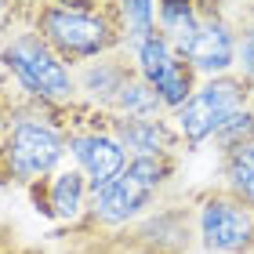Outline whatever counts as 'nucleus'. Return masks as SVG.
Returning <instances> with one entry per match:
<instances>
[{
    "mask_svg": "<svg viewBox=\"0 0 254 254\" xmlns=\"http://www.w3.org/2000/svg\"><path fill=\"white\" fill-rule=\"evenodd\" d=\"M80 106V102H76ZM76 106H48L15 87L11 120L0 142V189H29L65 160V131Z\"/></svg>",
    "mask_w": 254,
    "mask_h": 254,
    "instance_id": "nucleus-1",
    "label": "nucleus"
},
{
    "mask_svg": "<svg viewBox=\"0 0 254 254\" xmlns=\"http://www.w3.org/2000/svg\"><path fill=\"white\" fill-rule=\"evenodd\" d=\"M0 65H4V73L11 76V84L22 95H29L37 102H48V106H76V102H84L76 91V73L51 51V44L33 26L4 29V37H0Z\"/></svg>",
    "mask_w": 254,
    "mask_h": 254,
    "instance_id": "nucleus-2",
    "label": "nucleus"
},
{
    "mask_svg": "<svg viewBox=\"0 0 254 254\" xmlns=\"http://www.w3.org/2000/svg\"><path fill=\"white\" fill-rule=\"evenodd\" d=\"M29 26L51 44V51L69 69H80L84 62H95L102 55L127 48L124 26L109 4H102L98 11H65V7L40 4Z\"/></svg>",
    "mask_w": 254,
    "mask_h": 254,
    "instance_id": "nucleus-3",
    "label": "nucleus"
},
{
    "mask_svg": "<svg viewBox=\"0 0 254 254\" xmlns=\"http://www.w3.org/2000/svg\"><path fill=\"white\" fill-rule=\"evenodd\" d=\"M254 106V87L240 73H222V76H207L200 80V87L192 91V98L182 109L171 113V124L182 134L186 153L200 149L203 142H211L214 131L225 120H233L236 113H244Z\"/></svg>",
    "mask_w": 254,
    "mask_h": 254,
    "instance_id": "nucleus-4",
    "label": "nucleus"
},
{
    "mask_svg": "<svg viewBox=\"0 0 254 254\" xmlns=\"http://www.w3.org/2000/svg\"><path fill=\"white\" fill-rule=\"evenodd\" d=\"M196 244L203 254H254V211L229 189L211 186L192 196Z\"/></svg>",
    "mask_w": 254,
    "mask_h": 254,
    "instance_id": "nucleus-5",
    "label": "nucleus"
},
{
    "mask_svg": "<svg viewBox=\"0 0 254 254\" xmlns=\"http://www.w3.org/2000/svg\"><path fill=\"white\" fill-rule=\"evenodd\" d=\"M156 196L160 192H149L145 186H138L134 178H127L124 171L117 178H109L106 186L91 189V200H87V211L80 214V222H73L59 233L62 240H91V236H109L117 229L138 222L142 214H149L156 207Z\"/></svg>",
    "mask_w": 254,
    "mask_h": 254,
    "instance_id": "nucleus-6",
    "label": "nucleus"
},
{
    "mask_svg": "<svg viewBox=\"0 0 254 254\" xmlns=\"http://www.w3.org/2000/svg\"><path fill=\"white\" fill-rule=\"evenodd\" d=\"M65 156H73V167L84 171L91 189L106 186L127 167L124 145L106 131V109H95L87 102H80L73 109V120L65 131Z\"/></svg>",
    "mask_w": 254,
    "mask_h": 254,
    "instance_id": "nucleus-7",
    "label": "nucleus"
},
{
    "mask_svg": "<svg viewBox=\"0 0 254 254\" xmlns=\"http://www.w3.org/2000/svg\"><path fill=\"white\" fill-rule=\"evenodd\" d=\"M33 211L44 214L48 222H59V225H73L80 222V214L87 211V200H91V182L84 178V171L76 167H59L55 175L33 182L26 189Z\"/></svg>",
    "mask_w": 254,
    "mask_h": 254,
    "instance_id": "nucleus-8",
    "label": "nucleus"
},
{
    "mask_svg": "<svg viewBox=\"0 0 254 254\" xmlns=\"http://www.w3.org/2000/svg\"><path fill=\"white\" fill-rule=\"evenodd\" d=\"M236 44H240V29H236V11H233L225 18L200 22V29H196L192 44L182 51V59L196 69L200 80L236 73Z\"/></svg>",
    "mask_w": 254,
    "mask_h": 254,
    "instance_id": "nucleus-9",
    "label": "nucleus"
},
{
    "mask_svg": "<svg viewBox=\"0 0 254 254\" xmlns=\"http://www.w3.org/2000/svg\"><path fill=\"white\" fill-rule=\"evenodd\" d=\"M106 131L124 145L127 156H160V153L182 156V149H186L171 117H117V113H106Z\"/></svg>",
    "mask_w": 254,
    "mask_h": 254,
    "instance_id": "nucleus-10",
    "label": "nucleus"
},
{
    "mask_svg": "<svg viewBox=\"0 0 254 254\" xmlns=\"http://www.w3.org/2000/svg\"><path fill=\"white\" fill-rule=\"evenodd\" d=\"M73 73H76L80 98H84L87 106L109 113L113 102H117V95L127 87V80H131L138 69H134L131 51L120 48V51H113V55H102V59H95V62H84L80 69H73Z\"/></svg>",
    "mask_w": 254,
    "mask_h": 254,
    "instance_id": "nucleus-11",
    "label": "nucleus"
},
{
    "mask_svg": "<svg viewBox=\"0 0 254 254\" xmlns=\"http://www.w3.org/2000/svg\"><path fill=\"white\" fill-rule=\"evenodd\" d=\"M149 84H153L156 98L164 102V109H167V117H171L175 109H182V106L192 98V91L200 87V76H196V69H192L186 59H182V55H175V59L160 69V73L149 80Z\"/></svg>",
    "mask_w": 254,
    "mask_h": 254,
    "instance_id": "nucleus-12",
    "label": "nucleus"
},
{
    "mask_svg": "<svg viewBox=\"0 0 254 254\" xmlns=\"http://www.w3.org/2000/svg\"><path fill=\"white\" fill-rule=\"evenodd\" d=\"M156 29L171 40V48L178 55L192 44L200 18H196V4L192 0H156Z\"/></svg>",
    "mask_w": 254,
    "mask_h": 254,
    "instance_id": "nucleus-13",
    "label": "nucleus"
},
{
    "mask_svg": "<svg viewBox=\"0 0 254 254\" xmlns=\"http://www.w3.org/2000/svg\"><path fill=\"white\" fill-rule=\"evenodd\" d=\"M218 186L229 189L236 196V200H244L251 211H254V142L236 149V153L222 156V164H218Z\"/></svg>",
    "mask_w": 254,
    "mask_h": 254,
    "instance_id": "nucleus-14",
    "label": "nucleus"
},
{
    "mask_svg": "<svg viewBox=\"0 0 254 254\" xmlns=\"http://www.w3.org/2000/svg\"><path fill=\"white\" fill-rule=\"evenodd\" d=\"M106 4L117 11V18L124 26L127 51L156 33V0H106Z\"/></svg>",
    "mask_w": 254,
    "mask_h": 254,
    "instance_id": "nucleus-15",
    "label": "nucleus"
},
{
    "mask_svg": "<svg viewBox=\"0 0 254 254\" xmlns=\"http://www.w3.org/2000/svg\"><path fill=\"white\" fill-rule=\"evenodd\" d=\"M109 113H117V117H167L164 102L156 98L153 84H149L142 73H134L131 80H127V87L117 95V102H113Z\"/></svg>",
    "mask_w": 254,
    "mask_h": 254,
    "instance_id": "nucleus-16",
    "label": "nucleus"
},
{
    "mask_svg": "<svg viewBox=\"0 0 254 254\" xmlns=\"http://www.w3.org/2000/svg\"><path fill=\"white\" fill-rule=\"evenodd\" d=\"M127 178H134L138 186H145L149 192H160L167 189L178 175V156L175 153H160V156H127V167H124Z\"/></svg>",
    "mask_w": 254,
    "mask_h": 254,
    "instance_id": "nucleus-17",
    "label": "nucleus"
},
{
    "mask_svg": "<svg viewBox=\"0 0 254 254\" xmlns=\"http://www.w3.org/2000/svg\"><path fill=\"white\" fill-rule=\"evenodd\" d=\"M175 48H171V40L164 37V33H153V37H145L142 44H138V48H131V59H134V69H138V73H142L145 80H153L156 73H160V69H164L171 59H175Z\"/></svg>",
    "mask_w": 254,
    "mask_h": 254,
    "instance_id": "nucleus-18",
    "label": "nucleus"
},
{
    "mask_svg": "<svg viewBox=\"0 0 254 254\" xmlns=\"http://www.w3.org/2000/svg\"><path fill=\"white\" fill-rule=\"evenodd\" d=\"M214 149H218V156H229V153H236V149H244L254 142V106L244 109V113H236L233 120H225L222 127L214 131Z\"/></svg>",
    "mask_w": 254,
    "mask_h": 254,
    "instance_id": "nucleus-19",
    "label": "nucleus"
},
{
    "mask_svg": "<svg viewBox=\"0 0 254 254\" xmlns=\"http://www.w3.org/2000/svg\"><path fill=\"white\" fill-rule=\"evenodd\" d=\"M236 29H240V44H236V73L254 87V11L236 7Z\"/></svg>",
    "mask_w": 254,
    "mask_h": 254,
    "instance_id": "nucleus-20",
    "label": "nucleus"
},
{
    "mask_svg": "<svg viewBox=\"0 0 254 254\" xmlns=\"http://www.w3.org/2000/svg\"><path fill=\"white\" fill-rule=\"evenodd\" d=\"M11 95H15V84L4 73L0 76V142H4V131H7V120H11Z\"/></svg>",
    "mask_w": 254,
    "mask_h": 254,
    "instance_id": "nucleus-21",
    "label": "nucleus"
},
{
    "mask_svg": "<svg viewBox=\"0 0 254 254\" xmlns=\"http://www.w3.org/2000/svg\"><path fill=\"white\" fill-rule=\"evenodd\" d=\"M51 7H65V11H98L106 0H44Z\"/></svg>",
    "mask_w": 254,
    "mask_h": 254,
    "instance_id": "nucleus-22",
    "label": "nucleus"
},
{
    "mask_svg": "<svg viewBox=\"0 0 254 254\" xmlns=\"http://www.w3.org/2000/svg\"><path fill=\"white\" fill-rule=\"evenodd\" d=\"M0 254H44L40 247H29V244H22V240L15 236V233H11L7 240H4V244H0Z\"/></svg>",
    "mask_w": 254,
    "mask_h": 254,
    "instance_id": "nucleus-23",
    "label": "nucleus"
},
{
    "mask_svg": "<svg viewBox=\"0 0 254 254\" xmlns=\"http://www.w3.org/2000/svg\"><path fill=\"white\" fill-rule=\"evenodd\" d=\"M7 11H11V0H0V26L7 22Z\"/></svg>",
    "mask_w": 254,
    "mask_h": 254,
    "instance_id": "nucleus-24",
    "label": "nucleus"
},
{
    "mask_svg": "<svg viewBox=\"0 0 254 254\" xmlns=\"http://www.w3.org/2000/svg\"><path fill=\"white\" fill-rule=\"evenodd\" d=\"M11 233H15V229H11V225H0V244H4V240H7Z\"/></svg>",
    "mask_w": 254,
    "mask_h": 254,
    "instance_id": "nucleus-25",
    "label": "nucleus"
},
{
    "mask_svg": "<svg viewBox=\"0 0 254 254\" xmlns=\"http://www.w3.org/2000/svg\"><path fill=\"white\" fill-rule=\"evenodd\" d=\"M240 7H244V11H254V0H244V4H240Z\"/></svg>",
    "mask_w": 254,
    "mask_h": 254,
    "instance_id": "nucleus-26",
    "label": "nucleus"
}]
</instances>
